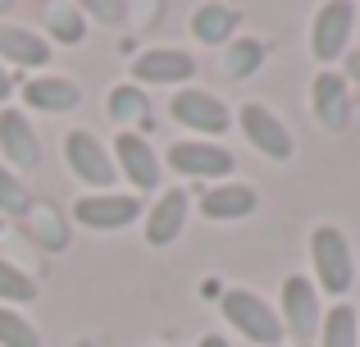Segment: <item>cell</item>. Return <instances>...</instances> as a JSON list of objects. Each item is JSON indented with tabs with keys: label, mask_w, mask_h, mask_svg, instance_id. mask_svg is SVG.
<instances>
[{
	"label": "cell",
	"mask_w": 360,
	"mask_h": 347,
	"mask_svg": "<svg viewBox=\"0 0 360 347\" xmlns=\"http://www.w3.org/2000/svg\"><path fill=\"white\" fill-rule=\"evenodd\" d=\"M310 265H315V279L324 293L347 297L356 284V256H352V242L338 224H319L310 233Z\"/></svg>",
	"instance_id": "6da1fadb"
},
{
	"label": "cell",
	"mask_w": 360,
	"mask_h": 347,
	"mask_svg": "<svg viewBox=\"0 0 360 347\" xmlns=\"http://www.w3.org/2000/svg\"><path fill=\"white\" fill-rule=\"evenodd\" d=\"M224 315H229V324L242 334V339L260 343V347H274L283 339V320L274 315V306L264 302V297L246 293V288H233V293H224Z\"/></svg>",
	"instance_id": "7a4b0ae2"
},
{
	"label": "cell",
	"mask_w": 360,
	"mask_h": 347,
	"mask_svg": "<svg viewBox=\"0 0 360 347\" xmlns=\"http://www.w3.org/2000/svg\"><path fill=\"white\" fill-rule=\"evenodd\" d=\"M64 156H69V170L78 174L87 187H101V192H105V187L119 178L115 160H110V151L101 146V137L91 133V128H73L69 142H64Z\"/></svg>",
	"instance_id": "3957f363"
},
{
	"label": "cell",
	"mask_w": 360,
	"mask_h": 347,
	"mask_svg": "<svg viewBox=\"0 0 360 347\" xmlns=\"http://www.w3.org/2000/svg\"><path fill=\"white\" fill-rule=\"evenodd\" d=\"M352 27H356V9L347 5V0L319 5L315 23H310V51H315V60L319 64L338 60V55L347 51V42H352Z\"/></svg>",
	"instance_id": "277c9868"
},
{
	"label": "cell",
	"mask_w": 360,
	"mask_h": 347,
	"mask_svg": "<svg viewBox=\"0 0 360 347\" xmlns=\"http://www.w3.org/2000/svg\"><path fill=\"white\" fill-rule=\"evenodd\" d=\"M238 124H242L246 142H251V146H255L260 156H269V160H292V151H297V142H292L288 124H283V119L274 115L269 106H242Z\"/></svg>",
	"instance_id": "5b68a950"
},
{
	"label": "cell",
	"mask_w": 360,
	"mask_h": 347,
	"mask_svg": "<svg viewBox=\"0 0 360 347\" xmlns=\"http://www.w3.org/2000/svg\"><path fill=\"white\" fill-rule=\"evenodd\" d=\"M169 115H174V124L192 128V133H229V106H224L219 96H210V92H201V87L174 92Z\"/></svg>",
	"instance_id": "8992f818"
},
{
	"label": "cell",
	"mask_w": 360,
	"mask_h": 347,
	"mask_svg": "<svg viewBox=\"0 0 360 347\" xmlns=\"http://www.w3.org/2000/svg\"><path fill=\"white\" fill-rule=\"evenodd\" d=\"M141 201L132 192H87L73 201V220L87 224V229H128L132 220H137Z\"/></svg>",
	"instance_id": "52a82bcc"
},
{
	"label": "cell",
	"mask_w": 360,
	"mask_h": 347,
	"mask_svg": "<svg viewBox=\"0 0 360 347\" xmlns=\"http://www.w3.org/2000/svg\"><path fill=\"white\" fill-rule=\"evenodd\" d=\"M310 115L328 133H342L352 124V87H347L342 73H328V69L315 73V82H310Z\"/></svg>",
	"instance_id": "ba28073f"
},
{
	"label": "cell",
	"mask_w": 360,
	"mask_h": 347,
	"mask_svg": "<svg viewBox=\"0 0 360 347\" xmlns=\"http://www.w3.org/2000/svg\"><path fill=\"white\" fill-rule=\"evenodd\" d=\"M115 170H123V178L132 183V192H155L160 187V156L150 151V142L137 137V133H119Z\"/></svg>",
	"instance_id": "9c48e42d"
},
{
	"label": "cell",
	"mask_w": 360,
	"mask_h": 347,
	"mask_svg": "<svg viewBox=\"0 0 360 347\" xmlns=\"http://www.w3.org/2000/svg\"><path fill=\"white\" fill-rule=\"evenodd\" d=\"M192 73H196V60L187 51H174V46H150V51H141L132 60V82H165V87H174V82H187Z\"/></svg>",
	"instance_id": "30bf717a"
},
{
	"label": "cell",
	"mask_w": 360,
	"mask_h": 347,
	"mask_svg": "<svg viewBox=\"0 0 360 347\" xmlns=\"http://www.w3.org/2000/svg\"><path fill=\"white\" fill-rule=\"evenodd\" d=\"M283 324L297 339H315L319 334V293L306 275H292L283 284Z\"/></svg>",
	"instance_id": "8fae6325"
},
{
	"label": "cell",
	"mask_w": 360,
	"mask_h": 347,
	"mask_svg": "<svg viewBox=\"0 0 360 347\" xmlns=\"http://www.w3.org/2000/svg\"><path fill=\"white\" fill-rule=\"evenodd\" d=\"M0 151L14 170H37L41 165V142H37V128L27 124L23 110H0Z\"/></svg>",
	"instance_id": "7c38bea8"
},
{
	"label": "cell",
	"mask_w": 360,
	"mask_h": 347,
	"mask_svg": "<svg viewBox=\"0 0 360 347\" xmlns=\"http://www.w3.org/2000/svg\"><path fill=\"white\" fill-rule=\"evenodd\" d=\"M169 165L192 178H224L233 170V151H224L214 142H174L169 146Z\"/></svg>",
	"instance_id": "4fadbf2b"
},
{
	"label": "cell",
	"mask_w": 360,
	"mask_h": 347,
	"mask_svg": "<svg viewBox=\"0 0 360 347\" xmlns=\"http://www.w3.org/2000/svg\"><path fill=\"white\" fill-rule=\"evenodd\" d=\"M183 224H187V192L169 187V192H160V201L146 215V242L150 247H169L183 233Z\"/></svg>",
	"instance_id": "5bb4252c"
},
{
	"label": "cell",
	"mask_w": 360,
	"mask_h": 347,
	"mask_svg": "<svg viewBox=\"0 0 360 347\" xmlns=\"http://www.w3.org/2000/svg\"><path fill=\"white\" fill-rule=\"evenodd\" d=\"M23 101H27V110L64 115V110L82 106V92H78V82H69V78H27L23 82Z\"/></svg>",
	"instance_id": "9a60e30c"
},
{
	"label": "cell",
	"mask_w": 360,
	"mask_h": 347,
	"mask_svg": "<svg viewBox=\"0 0 360 347\" xmlns=\"http://www.w3.org/2000/svg\"><path fill=\"white\" fill-rule=\"evenodd\" d=\"M255 206H260V196L246 183H224V187H210L201 196L205 220H246V215H255Z\"/></svg>",
	"instance_id": "2e32d148"
},
{
	"label": "cell",
	"mask_w": 360,
	"mask_h": 347,
	"mask_svg": "<svg viewBox=\"0 0 360 347\" xmlns=\"http://www.w3.org/2000/svg\"><path fill=\"white\" fill-rule=\"evenodd\" d=\"M0 60H14L23 69H41V64H51V42L18 23H0Z\"/></svg>",
	"instance_id": "e0dca14e"
},
{
	"label": "cell",
	"mask_w": 360,
	"mask_h": 347,
	"mask_svg": "<svg viewBox=\"0 0 360 347\" xmlns=\"http://www.w3.org/2000/svg\"><path fill=\"white\" fill-rule=\"evenodd\" d=\"M233 32H238V9H229V5H201L192 14V37L205 46L229 42Z\"/></svg>",
	"instance_id": "ac0fdd59"
},
{
	"label": "cell",
	"mask_w": 360,
	"mask_h": 347,
	"mask_svg": "<svg viewBox=\"0 0 360 347\" xmlns=\"http://www.w3.org/2000/svg\"><path fill=\"white\" fill-rule=\"evenodd\" d=\"M319 347H360V329H356V306L338 302L319 324Z\"/></svg>",
	"instance_id": "d6986e66"
},
{
	"label": "cell",
	"mask_w": 360,
	"mask_h": 347,
	"mask_svg": "<svg viewBox=\"0 0 360 347\" xmlns=\"http://www.w3.org/2000/svg\"><path fill=\"white\" fill-rule=\"evenodd\" d=\"M146 115H150V106H146L137 82L110 87V119H115V124H146Z\"/></svg>",
	"instance_id": "ffe728a7"
},
{
	"label": "cell",
	"mask_w": 360,
	"mask_h": 347,
	"mask_svg": "<svg viewBox=\"0 0 360 347\" xmlns=\"http://www.w3.org/2000/svg\"><path fill=\"white\" fill-rule=\"evenodd\" d=\"M260 64H264V42H255V37H238L229 46V55H224V73L229 78H251Z\"/></svg>",
	"instance_id": "44dd1931"
},
{
	"label": "cell",
	"mask_w": 360,
	"mask_h": 347,
	"mask_svg": "<svg viewBox=\"0 0 360 347\" xmlns=\"http://www.w3.org/2000/svg\"><path fill=\"white\" fill-rule=\"evenodd\" d=\"M51 37L64 46H78L87 37V14L78 5H51Z\"/></svg>",
	"instance_id": "7402d4cb"
},
{
	"label": "cell",
	"mask_w": 360,
	"mask_h": 347,
	"mask_svg": "<svg viewBox=\"0 0 360 347\" xmlns=\"http://www.w3.org/2000/svg\"><path fill=\"white\" fill-rule=\"evenodd\" d=\"M32 192H27V183L18 178L14 170H5L0 165V215H32Z\"/></svg>",
	"instance_id": "603a6c76"
},
{
	"label": "cell",
	"mask_w": 360,
	"mask_h": 347,
	"mask_svg": "<svg viewBox=\"0 0 360 347\" xmlns=\"http://www.w3.org/2000/svg\"><path fill=\"white\" fill-rule=\"evenodd\" d=\"M0 347H41V334L27 324V315L0 306Z\"/></svg>",
	"instance_id": "cb8c5ba5"
},
{
	"label": "cell",
	"mask_w": 360,
	"mask_h": 347,
	"mask_svg": "<svg viewBox=\"0 0 360 347\" xmlns=\"http://www.w3.org/2000/svg\"><path fill=\"white\" fill-rule=\"evenodd\" d=\"M0 302H37V284L9 260H0Z\"/></svg>",
	"instance_id": "d4e9b609"
},
{
	"label": "cell",
	"mask_w": 360,
	"mask_h": 347,
	"mask_svg": "<svg viewBox=\"0 0 360 347\" xmlns=\"http://www.w3.org/2000/svg\"><path fill=\"white\" fill-rule=\"evenodd\" d=\"M91 18H110V23H119V18H128V5H110V0H91L87 5Z\"/></svg>",
	"instance_id": "484cf974"
},
{
	"label": "cell",
	"mask_w": 360,
	"mask_h": 347,
	"mask_svg": "<svg viewBox=\"0 0 360 347\" xmlns=\"http://www.w3.org/2000/svg\"><path fill=\"white\" fill-rule=\"evenodd\" d=\"M201 297H205V302H210V297H219V302H224V288H219V279H205V284H201Z\"/></svg>",
	"instance_id": "4316f807"
},
{
	"label": "cell",
	"mask_w": 360,
	"mask_h": 347,
	"mask_svg": "<svg viewBox=\"0 0 360 347\" xmlns=\"http://www.w3.org/2000/svg\"><path fill=\"white\" fill-rule=\"evenodd\" d=\"M9 92H14V78H9V69L0 64V101H9Z\"/></svg>",
	"instance_id": "83f0119b"
},
{
	"label": "cell",
	"mask_w": 360,
	"mask_h": 347,
	"mask_svg": "<svg viewBox=\"0 0 360 347\" xmlns=\"http://www.w3.org/2000/svg\"><path fill=\"white\" fill-rule=\"evenodd\" d=\"M196 347H229V343H224V339H219V334H205V339H201V343H196Z\"/></svg>",
	"instance_id": "f1b7e54d"
},
{
	"label": "cell",
	"mask_w": 360,
	"mask_h": 347,
	"mask_svg": "<svg viewBox=\"0 0 360 347\" xmlns=\"http://www.w3.org/2000/svg\"><path fill=\"white\" fill-rule=\"evenodd\" d=\"M352 78L360 82V55H352Z\"/></svg>",
	"instance_id": "f546056e"
}]
</instances>
